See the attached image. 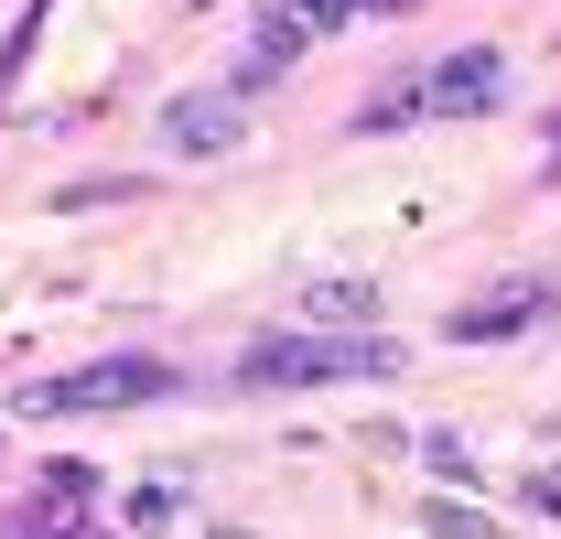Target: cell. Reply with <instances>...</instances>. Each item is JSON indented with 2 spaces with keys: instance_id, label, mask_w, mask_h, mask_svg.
Instances as JSON below:
<instances>
[{
  "instance_id": "5",
  "label": "cell",
  "mask_w": 561,
  "mask_h": 539,
  "mask_svg": "<svg viewBox=\"0 0 561 539\" xmlns=\"http://www.w3.org/2000/svg\"><path fill=\"white\" fill-rule=\"evenodd\" d=\"M551 313H561V280L551 270H518V280H496V291H476L454 313V345H507V335H529V324H551Z\"/></svg>"
},
{
  "instance_id": "12",
  "label": "cell",
  "mask_w": 561,
  "mask_h": 539,
  "mask_svg": "<svg viewBox=\"0 0 561 539\" xmlns=\"http://www.w3.org/2000/svg\"><path fill=\"white\" fill-rule=\"evenodd\" d=\"M184 507V474H140V496H130V518H173Z\"/></svg>"
},
{
  "instance_id": "6",
  "label": "cell",
  "mask_w": 561,
  "mask_h": 539,
  "mask_svg": "<svg viewBox=\"0 0 561 539\" xmlns=\"http://www.w3.org/2000/svg\"><path fill=\"white\" fill-rule=\"evenodd\" d=\"M238 87H184V98H162V151L173 162H227L238 151Z\"/></svg>"
},
{
  "instance_id": "11",
  "label": "cell",
  "mask_w": 561,
  "mask_h": 539,
  "mask_svg": "<svg viewBox=\"0 0 561 539\" xmlns=\"http://www.w3.org/2000/svg\"><path fill=\"white\" fill-rule=\"evenodd\" d=\"M280 11H291V22H302V33L324 44V33H346V22L367 11V0H280Z\"/></svg>"
},
{
  "instance_id": "4",
  "label": "cell",
  "mask_w": 561,
  "mask_h": 539,
  "mask_svg": "<svg viewBox=\"0 0 561 539\" xmlns=\"http://www.w3.org/2000/svg\"><path fill=\"white\" fill-rule=\"evenodd\" d=\"M22 539H119L108 529V474L98 465H44L22 496Z\"/></svg>"
},
{
  "instance_id": "8",
  "label": "cell",
  "mask_w": 561,
  "mask_h": 539,
  "mask_svg": "<svg viewBox=\"0 0 561 539\" xmlns=\"http://www.w3.org/2000/svg\"><path fill=\"white\" fill-rule=\"evenodd\" d=\"M313 335H378V280H302Z\"/></svg>"
},
{
  "instance_id": "1",
  "label": "cell",
  "mask_w": 561,
  "mask_h": 539,
  "mask_svg": "<svg viewBox=\"0 0 561 539\" xmlns=\"http://www.w3.org/2000/svg\"><path fill=\"white\" fill-rule=\"evenodd\" d=\"M496 98H507V55L496 44H465V55H432V66H400L367 108H356V130L389 140V130H421V119H486Z\"/></svg>"
},
{
  "instance_id": "7",
  "label": "cell",
  "mask_w": 561,
  "mask_h": 539,
  "mask_svg": "<svg viewBox=\"0 0 561 539\" xmlns=\"http://www.w3.org/2000/svg\"><path fill=\"white\" fill-rule=\"evenodd\" d=\"M302 55H313V33H302V22H291V11H260V33H249V55H238V76H227V87H238V98H260V87H271V76H291L302 66Z\"/></svg>"
},
{
  "instance_id": "3",
  "label": "cell",
  "mask_w": 561,
  "mask_h": 539,
  "mask_svg": "<svg viewBox=\"0 0 561 539\" xmlns=\"http://www.w3.org/2000/svg\"><path fill=\"white\" fill-rule=\"evenodd\" d=\"M184 378L162 356H98V367H66L44 389H22V421H76V410H140V400H173Z\"/></svg>"
},
{
  "instance_id": "10",
  "label": "cell",
  "mask_w": 561,
  "mask_h": 539,
  "mask_svg": "<svg viewBox=\"0 0 561 539\" xmlns=\"http://www.w3.org/2000/svg\"><path fill=\"white\" fill-rule=\"evenodd\" d=\"M44 11H55V0H22V22H11V44H0V98H11V76L33 66V33H44Z\"/></svg>"
},
{
  "instance_id": "9",
  "label": "cell",
  "mask_w": 561,
  "mask_h": 539,
  "mask_svg": "<svg viewBox=\"0 0 561 539\" xmlns=\"http://www.w3.org/2000/svg\"><path fill=\"white\" fill-rule=\"evenodd\" d=\"M421 529H432V539H507L496 518H476V507H454V496H432V507H421Z\"/></svg>"
},
{
  "instance_id": "13",
  "label": "cell",
  "mask_w": 561,
  "mask_h": 539,
  "mask_svg": "<svg viewBox=\"0 0 561 539\" xmlns=\"http://www.w3.org/2000/svg\"><path fill=\"white\" fill-rule=\"evenodd\" d=\"M529 496H540V507H551V518H561V465H551V474H540V485H529Z\"/></svg>"
},
{
  "instance_id": "2",
  "label": "cell",
  "mask_w": 561,
  "mask_h": 539,
  "mask_svg": "<svg viewBox=\"0 0 561 539\" xmlns=\"http://www.w3.org/2000/svg\"><path fill=\"white\" fill-rule=\"evenodd\" d=\"M356 378H400L389 335H260L238 356V389H356Z\"/></svg>"
}]
</instances>
